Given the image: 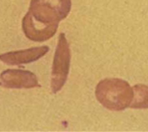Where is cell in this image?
Masks as SVG:
<instances>
[{"label":"cell","instance_id":"cell-1","mask_svg":"<svg viewBox=\"0 0 148 132\" xmlns=\"http://www.w3.org/2000/svg\"><path fill=\"white\" fill-rule=\"evenodd\" d=\"M71 0H32L22 28L30 40L42 42L56 34L59 22L68 16Z\"/></svg>","mask_w":148,"mask_h":132},{"label":"cell","instance_id":"cell-2","mask_svg":"<svg viewBox=\"0 0 148 132\" xmlns=\"http://www.w3.org/2000/svg\"><path fill=\"white\" fill-rule=\"evenodd\" d=\"M95 94L99 102L107 109L121 111L130 107L133 90L126 80L106 79L97 85Z\"/></svg>","mask_w":148,"mask_h":132},{"label":"cell","instance_id":"cell-3","mask_svg":"<svg viewBox=\"0 0 148 132\" xmlns=\"http://www.w3.org/2000/svg\"><path fill=\"white\" fill-rule=\"evenodd\" d=\"M71 54L69 46L64 33H61L54 54L52 74L51 90L56 94L64 86L68 79Z\"/></svg>","mask_w":148,"mask_h":132},{"label":"cell","instance_id":"cell-4","mask_svg":"<svg viewBox=\"0 0 148 132\" xmlns=\"http://www.w3.org/2000/svg\"><path fill=\"white\" fill-rule=\"evenodd\" d=\"M4 86L10 88H31L40 87L37 77L28 71L8 69L0 76Z\"/></svg>","mask_w":148,"mask_h":132},{"label":"cell","instance_id":"cell-5","mask_svg":"<svg viewBox=\"0 0 148 132\" xmlns=\"http://www.w3.org/2000/svg\"><path fill=\"white\" fill-rule=\"evenodd\" d=\"M48 46L33 48L18 51L10 52L0 55V60L8 65H15L36 61L48 52Z\"/></svg>","mask_w":148,"mask_h":132},{"label":"cell","instance_id":"cell-6","mask_svg":"<svg viewBox=\"0 0 148 132\" xmlns=\"http://www.w3.org/2000/svg\"><path fill=\"white\" fill-rule=\"evenodd\" d=\"M133 97L129 107L135 109L148 108V86L145 84H136L132 87Z\"/></svg>","mask_w":148,"mask_h":132},{"label":"cell","instance_id":"cell-7","mask_svg":"<svg viewBox=\"0 0 148 132\" xmlns=\"http://www.w3.org/2000/svg\"><path fill=\"white\" fill-rule=\"evenodd\" d=\"M0 85H1V82H0Z\"/></svg>","mask_w":148,"mask_h":132}]
</instances>
